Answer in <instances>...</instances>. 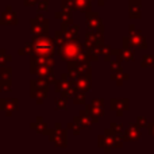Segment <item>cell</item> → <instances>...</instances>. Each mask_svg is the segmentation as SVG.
Listing matches in <instances>:
<instances>
[]
</instances>
